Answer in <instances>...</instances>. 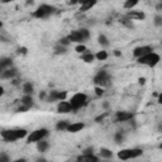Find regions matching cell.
I'll return each mask as SVG.
<instances>
[{
    "label": "cell",
    "mask_w": 162,
    "mask_h": 162,
    "mask_svg": "<svg viewBox=\"0 0 162 162\" xmlns=\"http://www.w3.org/2000/svg\"><path fill=\"white\" fill-rule=\"evenodd\" d=\"M100 156L104 157V158H110V157H113V152L110 150H108V148H101V150H100Z\"/></svg>",
    "instance_id": "obj_21"
},
{
    "label": "cell",
    "mask_w": 162,
    "mask_h": 162,
    "mask_svg": "<svg viewBox=\"0 0 162 162\" xmlns=\"http://www.w3.org/2000/svg\"><path fill=\"white\" fill-rule=\"evenodd\" d=\"M3 94H4V89H3L2 86H0V98L3 96Z\"/></svg>",
    "instance_id": "obj_39"
},
{
    "label": "cell",
    "mask_w": 162,
    "mask_h": 162,
    "mask_svg": "<svg viewBox=\"0 0 162 162\" xmlns=\"http://www.w3.org/2000/svg\"><path fill=\"white\" fill-rule=\"evenodd\" d=\"M115 142L117 143H122V142H123V139H124V136H123V134H122V132H118L117 134H115Z\"/></svg>",
    "instance_id": "obj_28"
},
{
    "label": "cell",
    "mask_w": 162,
    "mask_h": 162,
    "mask_svg": "<svg viewBox=\"0 0 162 162\" xmlns=\"http://www.w3.org/2000/svg\"><path fill=\"white\" fill-rule=\"evenodd\" d=\"M114 53H115V56H120V52H118V51H115Z\"/></svg>",
    "instance_id": "obj_45"
},
{
    "label": "cell",
    "mask_w": 162,
    "mask_h": 162,
    "mask_svg": "<svg viewBox=\"0 0 162 162\" xmlns=\"http://www.w3.org/2000/svg\"><path fill=\"white\" fill-rule=\"evenodd\" d=\"M2 27H3V23H2V22H0V28H2Z\"/></svg>",
    "instance_id": "obj_46"
},
{
    "label": "cell",
    "mask_w": 162,
    "mask_h": 162,
    "mask_svg": "<svg viewBox=\"0 0 162 162\" xmlns=\"http://www.w3.org/2000/svg\"><path fill=\"white\" fill-rule=\"evenodd\" d=\"M84 127H85L84 123H72V124H69L66 130L70 132V133H76V132H80Z\"/></svg>",
    "instance_id": "obj_16"
},
{
    "label": "cell",
    "mask_w": 162,
    "mask_h": 162,
    "mask_svg": "<svg viewBox=\"0 0 162 162\" xmlns=\"http://www.w3.org/2000/svg\"><path fill=\"white\" fill-rule=\"evenodd\" d=\"M85 51H86V47H85L84 45H79V46L76 47V52H77V53H85Z\"/></svg>",
    "instance_id": "obj_29"
},
{
    "label": "cell",
    "mask_w": 162,
    "mask_h": 162,
    "mask_svg": "<svg viewBox=\"0 0 162 162\" xmlns=\"http://www.w3.org/2000/svg\"><path fill=\"white\" fill-rule=\"evenodd\" d=\"M53 13H55V8L51 5H47V4H43L33 13V17H36L38 19H45V18H48Z\"/></svg>",
    "instance_id": "obj_5"
},
{
    "label": "cell",
    "mask_w": 162,
    "mask_h": 162,
    "mask_svg": "<svg viewBox=\"0 0 162 162\" xmlns=\"http://www.w3.org/2000/svg\"><path fill=\"white\" fill-rule=\"evenodd\" d=\"M25 129H6L2 132V138L5 142H15L20 138H24L27 136Z\"/></svg>",
    "instance_id": "obj_1"
},
{
    "label": "cell",
    "mask_w": 162,
    "mask_h": 162,
    "mask_svg": "<svg viewBox=\"0 0 162 162\" xmlns=\"http://www.w3.org/2000/svg\"><path fill=\"white\" fill-rule=\"evenodd\" d=\"M103 106H104V108H109V104H108V103H104Z\"/></svg>",
    "instance_id": "obj_44"
},
{
    "label": "cell",
    "mask_w": 162,
    "mask_h": 162,
    "mask_svg": "<svg viewBox=\"0 0 162 162\" xmlns=\"http://www.w3.org/2000/svg\"><path fill=\"white\" fill-rule=\"evenodd\" d=\"M0 162H9V156L6 153H0Z\"/></svg>",
    "instance_id": "obj_30"
},
{
    "label": "cell",
    "mask_w": 162,
    "mask_h": 162,
    "mask_svg": "<svg viewBox=\"0 0 162 162\" xmlns=\"http://www.w3.org/2000/svg\"><path fill=\"white\" fill-rule=\"evenodd\" d=\"M67 127H69V123L66 120H62V122H58L57 126H56V129L57 130H66Z\"/></svg>",
    "instance_id": "obj_23"
},
{
    "label": "cell",
    "mask_w": 162,
    "mask_h": 162,
    "mask_svg": "<svg viewBox=\"0 0 162 162\" xmlns=\"http://www.w3.org/2000/svg\"><path fill=\"white\" fill-rule=\"evenodd\" d=\"M19 51H20L22 53H27V48H25V47H23V48H20Z\"/></svg>",
    "instance_id": "obj_41"
},
{
    "label": "cell",
    "mask_w": 162,
    "mask_h": 162,
    "mask_svg": "<svg viewBox=\"0 0 162 162\" xmlns=\"http://www.w3.org/2000/svg\"><path fill=\"white\" fill-rule=\"evenodd\" d=\"M14 162H27V160L25 158H19V160H15Z\"/></svg>",
    "instance_id": "obj_38"
},
{
    "label": "cell",
    "mask_w": 162,
    "mask_h": 162,
    "mask_svg": "<svg viewBox=\"0 0 162 162\" xmlns=\"http://www.w3.org/2000/svg\"><path fill=\"white\" fill-rule=\"evenodd\" d=\"M99 61H104V60H106L108 58V53L105 52V51H100V52H98L96 53V56H95Z\"/></svg>",
    "instance_id": "obj_27"
},
{
    "label": "cell",
    "mask_w": 162,
    "mask_h": 162,
    "mask_svg": "<svg viewBox=\"0 0 162 162\" xmlns=\"http://www.w3.org/2000/svg\"><path fill=\"white\" fill-rule=\"evenodd\" d=\"M37 162H48L47 160H45V158H38L37 160Z\"/></svg>",
    "instance_id": "obj_40"
},
{
    "label": "cell",
    "mask_w": 162,
    "mask_h": 162,
    "mask_svg": "<svg viewBox=\"0 0 162 162\" xmlns=\"http://www.w3.org/2000/svg\"><path fill=\"white\" fill-rule=\"evenodd\" d=\"M90 37V32L85 28L83 29H79V31H74L69 34L67 39L70 40V42H77V43H83L85 40H87Z\"/></svg>",
    "instance_id": "obj_2"
},
{
    "label": "cell",
    "mask_w": 162,
    "mask_h": 162,
    "mask_svg": "<svg viewBox=\"0 0 162 162\" xmlns=\"http://www.w3.org/2000/svg\"><path fill=\"white\" fill-rule=\"evenodd\" d=\"M137 4H138L137 0H128V2L124 3V8L126 9H132L133 6H136Z\"/></svg>",
    "instance_id": "obj_26"
},
{
    "label": "cell",
    "mask_w": 162,
    "mask_h": 162,
    "mask_svg": "<svg viewBox=\"0 0 162 162\" xmlns=\"http://www.w3.org/2000/svg\"><path fill=\"white\" fill-rule=\"evenodd\" d=\"M22 104H23L24 106H27V108H31V106L33 105V99H32V96H31V95H25V96H23V99H22Z\"/></svg>",
    "instance_id": "obj_19"
},
{
    "label": "cell",
    "mask_w": 162,
    "mask_h": 162,
    "mask_svg": "<svg viewBox=\"0 0 162 162\" xmlns=\"http://www.w3.org/2000/svg\"><path fill=\"white\" fill-rule=\"evenodd\" d=\"M72 110V108L70 105L69 101H60L57 105V112L60 114H66V113H70Z\"/></svg>",
    "instance_id": "obj_12"
},
{
    "label": "cell",
    "mask_w": 162,
    "mask_h": 162,
    "mask_svg": "<svg viewBox=\"0 0 162 162\" xmlns=\"http://www.w3.org/2000/svg\"><path fill=\"white\" fill-rule=\"evenodd\" d=\"M123 24H124V25H127V27H129V28H132V27H133V24H132V20H129V19H126V20H123Z\"/></svg>",
    "instance_id": "obj_35"
},
{
    "label": "cell",
    "mask_w": 162,
    "mask_h": 162,
    "mask_svg": "<svg viewBox=\"0 0 162 162\" xmlns=\"http://www.w3.org/2000/svg\"><path fill=\"white\" fill-rule=\"evenodd\" d=\"M69 43H70V40L67 39V38H62V39L60 40V46H63V47H66Z\"/></svg>",
    "instance_id": "obj_31"
},
{
    "label": "cell",
    "mask_w": 162,
    "mask_h": 162,
    "mask_svg": "<svg viewBox=\"0 0 162 162\" xmlns=\"http://www.w3.org/2000/svg\"><path fill=\"white\" fill-rule=\"evenodd\" d=\"M95 4H96V2H84V3H81L80 10H81V11H86V10L91 9Z\"/></svg>",
    "instance_id": "obj_18"
},
{
    "label": "cell",
    "mask_w": 162,
    "mask_h": 162,
    "mask_svg": "<svg viewBox=\"0 0 162 162\" xmlns=\"http://www.w3.org/2000/svg\"><path fill=\"white\" fill-rule=\"evenodd\" d=\"M92 153V148H86L84 151V155H91Z\"/></svg>",
    "instance_id": "obj_37"
},
{
    "label": "cell",
    "mask_w": 162,
    "mask_h": 162,
    "mask_svg": "<svg viewBox=\"0 0 162 162\" xmlns=\"http://www.w3.org/2000/svg\"><path fill=\"white\" fill-rule=\"evenodd\" d=\"M110 80H112L110 75L106 71H100L95 77H94V83H95L99 87H103V86L110 85Z\"/></svg>",
    "instance_id": "obj_7"
},
{
    "label": "cell",
    "mask_w": 162,
    "mask_h": 162,
    "mask_svg": "<svg viewBox=\"0 0 162 162\" xmlns=\"http://www.w3.org/2000/svg\"><path fill=\"white\" fill-rule=\"evenodd\" d=\"M39 98H40V99H45V98H46V94H45V92H42V94L39 95Z\"/></svg>",
    "instance_id": "obj_42"
},
{
    "label": "cell",
    "mask_w": 162,
    "mask_h": 162,
    "mask_svg": "<svg viewBox=\"0 0 162 162\" xmlns=\"http://www.w3.org/2000/svg\"><path fill=\"white\" fill-rule=\"evenodd\" d=\"M67 96L66 91H51L47 100L48 101H63Z\"/></svg>",
    "instance_id": "obj_9"
},
{
    "label": "cell",
    "mask_w": 162,
    "mask_h": 162,
    "mask_svg": "<svg viewBox=\"0 0 162 162\" xmlns=\"http://www.w3.org/2000/svg\"><path fill=\"white\" fill-rule=\"evenodd\" d=\"M106 115H108V113H104V114H101V115H99V117H98V118H96L95 120H96V122H100V120H103V119H104V118H105Z\"/></svg>",
    "instance_id": "obj_36"
},
{
    "label": "cell",
    "mask_w": 162,
    "mask_h": 162,
    "mask_svg": "<svg viewBox=\"0 0 162 162\" xmlns=\"http://www.w3.org/2000/svg\"><path fill=\"white\" fill-rule=\"evenodd\" d=\"M15 75H17V70L11 67V69H9V70H6V71L0 74V77H2V79H10V77L15 76Z\"/></svg>",
    "instance_id": "obj_17"
},
{
    "label": "cell",
    "mask_w": 162,
    "mask_h": 162,
    "mask_svg": "<svg viewBox=\"0 0 162 162\" xmlns=\"http://www.w3.org/2000/svg\"><path fill=\"white\" fill-rule=\"evenodd\" d=\"M144 81H146V80H144L143 77H141V79H139V84H144Z\"/></svg>",
    "instance_id": "obj_43"
},
{
    "label": "cell",
    "mask_w": 162,
    "mask_h": 162,
    "mask_svg": "<svg viewBox=\"0 0 162 162\" xmlns=\"http://www.w3.org/2000/svg\"><path fill=\"white\" fill-rule=\"evenodd\" d=\"M56 52H57V53H65V52H66V47L58 46V47H56Z\"/></svg>",
    "instance_id": "obj_33"
},
{
    "label": "cell",
    "mask_w": 162,
    "mask_h": 162,
    "mask_svg": "<svg viewBox=\"0 0 162 162\" xmlns=\"http://www.w3.org/2000/svg\"><path fill=\"white\" fill-rule=\"evenodd\" d=\"M81 58H83V61H85L86 63H91L92 61H94V58H95V56L92 55V53H83L81 55Z\"/></svg>",
    "instance_id": "obj_20"
},
{
    "label": "cell",
    "mask_w": 162,
    "mask_h": 162,
    "mask_svg": "<svg viewBox=\"0 0 162 162\" xmlns=\"http://www.w3.org/2000/svg\"><path fill=\"white\" fill-rule=\"evenodd\" d=\"M133 117H134V114L130 113V112H119V113L117 114L118 122H128V120L132 119Z\"/></svg>",
    "instance_id": "obj_14"
},
{
    "label": "cell",
    "mask_w": 162,
    "mask_h": 162,
    "mask_svg": "<svg viewBox=\"0 0 162 162\" xmlns=\"http://www.w3.org/2000/svg\"><path fill=\"white\" fill-rule=\"evenodd\" d=\"M48 142H45V141H39L38 142V151H40V152H45L47 148H48Z\"/></svg>",
    "instance_id": "obj_24"
},
{
    "label": "cell",
    "mask_w": 162,
    "mask_h": 162,
    "mask_svg": "<svg viewBox=\"0 0 162 162\" xmlns=\"http://www.w3.org/2000/svg\"><path fill=\"white\" fill-rule=\"evenodd\" d=\"M48 136V130L42 128V129H37V130H33L29 136H28V143H33V142H39L42 141L45 137Z\"/></svg>",
    "instance_id": "obj_8"
},
{
    "label": "cell",
    "mask_w": 162,
    "mask_h": 162,
    "mask_svg": "<svg viewBox=\"0 0 162 162\" xmlns=\"http://www.w3.org/2000/svg\"><path fill=\"white\" fill-rule=\"evenodd\" d=\"M158 62H160V56L155 52H151V53H148V55L138 58V63L150 66V67H155Z\"/></svg>",
    "instance_id": "obj_6"
},
{
    "label": "cell",
    "mask_w": 162,
    "mask_h": 162,
    "mask_svg": "<svg viewBox=\"0 0 162 162\" xmlns=\"http://www.w3.org/2000/svg\"><path fill=\"white\" fill-rule=\"evenodd\" d=\"M95 92H96V95H98V96H101L103 94H104V91H103V87H99V86H96V87H95Z\"/></svg>",
    "instance_id": "obj_32"
},
{
    "label": "cell",
    "mask_w": 162,
    "mask_h": 162,
    "mask_svg": "<svg viewBox=\"0 0 162 162\" xmlns=\"http://www.w3.org/2000/svg\"><path fill=\"white\" fill-rule=\"evenodd\" d=\"M23 91L25 92V95H29V94L33 92V85L31 83H25L23 86Z\"/></svg>",
    "instance_id": "obj_22"
},
{
    "label": "cell",
    "mask_w": 162,
    "mask_h": 162,
    "mask_svg": "<svg viewBox=\"0 0 162 162\" xmlns=\"http://www.w3.org/2000/svg\"><path fill=\"white\" fill-rule=\"evenodd\" d=\"M146 18L143 11H138V10H132L127 13V19L129 20H143Z\"/></svg>",
    "instance_id": "obj_11"
},
{
    "label": "cell",
    "mask_w": 162,
    "mask_h": 162,
    "mask_svg": "<svg viewBox=\"0 0 162 162\" xmlns=\"http://www.w3.org/2000/svg\"><path fill=\"white\" fill-rule=\"evenodd\" d=\"M143 151L139 148H128V150H122L118 152V158L127 161V160H132V158H137L139 156H142Z\"/></svg>",
    "instance_id": "obj_3"
},
{
    "label": "cell",
    "mask_w": 162,
    "mask_h": 162,
    "mask_svg": "<svg viewBox=\"0 0 162 162\" xmlns=\"http://www.w3.org/2000/svg\"><path fill=\"white\" fill-rule=\"evenodd\" d=\"M151 52H152V47L151 46H142V47H137L136 49H134L133 55H134V57L139 58V57H143V56L148 55V53H151Z\"/></svg>",
    "instance_id": "obj_10"
},
{
    "label": "cell",
    "mask_w": 162,
    "mask_h": 162,
    "mask_svg": "<svg viewBox=\"0 0 162 162\" xmlns=\"http://www.w3.org/2000/svg\"><path fill=\"white\" fill-rule=\"evenodd\" d=\"M69 103H70V105L72 108V110H77V109L83 108L87 103V96L85 95V94L77 92V94H75V95L71 98V100Z\"/></svg>",
    "instance_id": "obj_4"
},
{
    "label": "cell",
    "mask_w": 162,
    "mask_h": 162,
    "mask_svg": "<svg viewBox=\"0 0 162 162\" xmlns=\"http://www.w3.org/2000/svg\"><path fill=\"white\" fill-rule=\"evenodd\" d=\"M76 162H99V158L95 155H81L77 157Z\"/></svg>",
    "instance_id": "obj_13"
},
{
    "label": "cell",
    "mask_w": 162,
    "mask_h": 162,
    "mask_svg": "<svg viewBox=\"0 0 162 162\" xmlns=\"http://www.w3.org/2000/svg\"><path fill=\"white\" fill-rule=\"evenodd\" d=\"M11 65H13V61L10 58H4V60H0V74L11 69Z\"/></svg>",
    "instance_id": "obj_15"
},
{
    "label": "cell",
    "mask_w": 162,
    "mask_h": 162,
    "mask_svg": "<svg viewBox=\"0 0 162 162\" xmlns=\"http://www.w3.org/2000/svg\"><path fill=\"white\" fill-rule=\"evenodd\" d=\"M155 24H156V25H157V27H160V25H161V24H162V18H161V17H158V15H157V17H156V18H155Z\"/></svg>",
    "instance_id": "obj_34"
},
{
    "label": "cell",
    "mask_w": 162,
    "mask_h": 162,
    "mask_svg": "<svg viewBox=\"0 0 162 162\" xmlns=\"http://www.w3.org/2000/svg\"><path fill=\"white\" fill-rule=\"evenodd\" d=\"M99 43L101 46H104V47H108V46H109V40H108V38L104 34H100L99 36Z\"/></svg>",
    "instance_id": "obj_25"
}]
</instances>
